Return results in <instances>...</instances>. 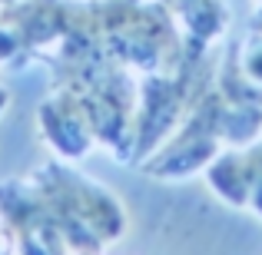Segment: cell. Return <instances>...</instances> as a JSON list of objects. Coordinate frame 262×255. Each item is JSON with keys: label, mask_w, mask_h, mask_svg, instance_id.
<instances>
[{"label": "cell", "mask_w": 262, "mask_h": 255, "mask_svg": "<svg viewBox=\"0 0 262 255\" xmlns=\"http://www.w3.org/2000/svg\"><path fill=\"white\" fill-rule=\"evenodd\" d=\"M37 123H40L43 140L53 146V153L67 163L80 159V156L90 153V146H93V136H96L93 120H90L83 100L73 96L70 89L50 96V100L40 106Z\"/></svg>", "instance_id": "cell-1"}, {"label": "cell", "mask_w": 262, "mask_h": 255, "mask_svg": "<svg viewBox=\"0 0 262 255\" xmlns=\"http://www.w3.org/2000/svg\"><path fill=\"white\" fill-rule=\"evenodd\" d=\"M7 100H10V96H7V89H0V113L7 109Z\"/></svg>", "instance_id": "cell-2"}, {"label": "cell", "mask_w": 262, "mask_h": 255, "mask_svg": "<svg viewBox=\"0 0 262 255\" xmlns=\"http://www.w3.org/2000/svg\"><path fill=\"white\" fill-rule=\"evenodd\" d=\"M259 30H262V10H259Z\"/></svg>", "instance_id": "cell-3"}, {"label": "cell", "mask_w": 262, "mask_h": 255, "mask_svg": "<svg viewBox=\"0 0 262 255\" xmlns=\"http://www.w3.org/2000/svg\"><path fill=\"white\" fill-rule=\"evenodd\" d=\"M256 7H259V10H262V0H256Z\"/></svg>", "instance_id": "cell-4"}]
</instances>
